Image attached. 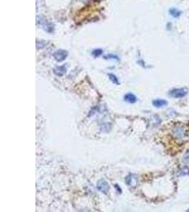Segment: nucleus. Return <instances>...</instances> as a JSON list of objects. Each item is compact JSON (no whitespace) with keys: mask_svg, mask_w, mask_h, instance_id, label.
Instances as JSON below:
<instances>
[{"mask_svg":"<svg viewBox=\"0 0 189 212\" xmlns=\"http://www.w3.org/2000/svg\"><path fill=\"white\" fill-rule=\"evenodd\" d=\"M171 137L176 141H186L189 136V128L183 123H176L171 127Z\"/></svg>","mask_w":189,"mask_h":212,"instance_id":"1","label":"nucleus"},{"mask_svg":"<svg viewBox=\"0 0 189 212\" xmlns=\"http://www.w3.org/2000/svg\"><path fill=\"white\" fill-rule=\"evenodd\" d=\"M188 93V89L182 88V89H176L171 90L169 93L170 96L174 98H183V97L186 96Z\"/></svg>","mask_w":189,"mask_h":212,"instance_id":"2","label":"nucleus"},{"mask_svg":"<svg viewBox=\"0 0 189 212\" xmlns=\"http://www.w3.org/2000/svg\"><path fill=\"white\" fill-rule=\"evenodd\" d=\"M68 55V52L64 49H59L54 53V57L58 62H62L67 58Z\"/></svg>","mask_w":189,"mask_h":212,"instance_id":"3","label":"nucleus"},{"mask_svg":"<svg viewBox=\"0 0 189 212\" xmlns=\"http://www.w3.org/2000/svg\"><path fill=\"white\" fill-rule=\"evenodd\" d=\"M97 188L99 189L100 192L106 194L108 192V190H109V185L104 179H101L97 183Z\"/></svg>","mask_w":189,"mask_h":212,"instance_id":"4","label":"nucleus"},{"mask_svg":"<svg viewBox=\"0 0 189 212\" xmlns=\"http://www.w3.org/2000/svg\"><path fill=\"white\" fill-rule=\"evenodd\" d=\"M124 100L129 103H135L137 101V98L133 93H127L124 96Z\"/></svg>","mask_w":189,"mask_h":212,"instance_id":"5","label":"nucleus"},{"mask_svg":"<svg viewBox=\"0 0 189 212\" xmlns=\"http://www.w3.org/2000/svg\"><path fill=\"white\" fill-rule=\"evenodd\" d=\"M53 72L54 73L58 76H62L64 75V74L66 73V68L65 66H57L55 67L54 69H53Z\"/></svg>","mask_w":189,"mask_h":212,"instance_id":"6","label":"nucleus"},{"mask_svg":"<svg viewBox=\"0 0 189 212\" xmlns=\"http://www.w3.org/2000/svg\"><path fill=\"white\" fill-rule=\"evenodd\" d=\"M154 106H155L156 108H161L166 106L167 104V102L165 100H162V99H157V100H154L152 102Z\"/></svg>","mask_w":189,"mask_h":212,"instance_id":"7","label":"nucleus"},{"mask_svg":"<svg viewBox=\"0 0 189 212\" xmlns=\"http://www.w3.org/2000/svg\"><path fill=\"white\" fill-rule=\"evenodd\" d=\"M108 77H109L110 80L113 82V83H115V84H117V85L119 84V82H118V80L117 79V77H116V76L114 75V74H108Z\"/></svg>","mask_w":189,"mask_h":212,"instance_id":"8","label":"nucleus"},{"mask_svg":"<svg viewBox=\"0 0 189 212\" xmlns=\"http://www.w3.org/2000/svg\"><path fill=\"white\" fill-rule=\"evenodd\" d=\"M170 14L172 15L173 17H178V16H179V15H180L181 13H180V11L177 10V9H172L170 10Z\"/></svg>","mask_w":189,"mask_h":212,"instance_id":"9","label":"nucleus"},{"mask_svg":"<svg viewBox=\"0 0 189 212\" xmlns=\"http://www.w3.org/2000/svg\"><path fill=\"white\" fill-rule=\"evenodd\" d=\"M102 53H103V51L102 50V49H95V50H93V52H92V55L94 57H99V56H100Z\"/></svg>","mask_w":189,"mask_h":212,"instance_id":"10","label":"nucleus"},{"mask_svg":"<svg viewBox=\"0 0 189 212\" xmlns=\"http://www.w3.org/2000/svg\"><path fill=\"white\" fill-rule=\"evenodd\" d=\"M188 211H189V209H188Z\"/></svg>","mask_w":189,"mask_h":212,"instance_id":"11","label":"nucleus"}]
</instances>
